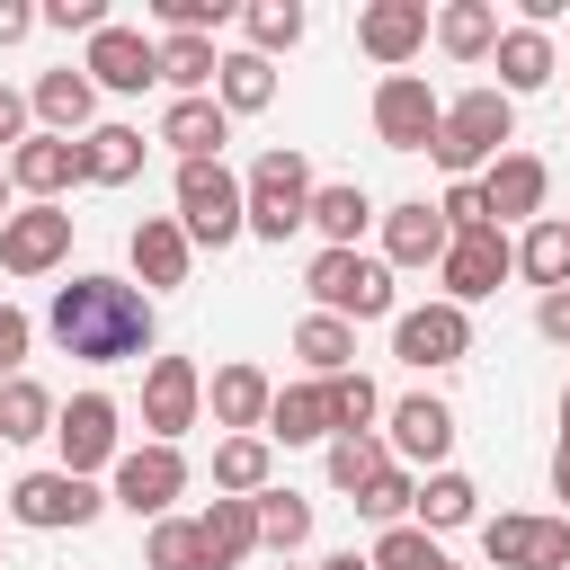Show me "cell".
<instances>
[{
	"label": "cell",
	"mask_w": 570,
	"mask_h": 570,
	"mask_svg": "<svg viewBox=\"0 0 570 570\" xmlns=\"http://www.w3.org/2000/svg\"><path fill=\"white\" fill-rule=\"evenodd\" d=\"M45 330H53V347L80 356V365H125V356H151V294L89 267V276L53 285Z\"/></svg>",
	"instance_id": "cell-1"
},
{
	"label": "cell",
	"mask_w": 570,
	"mask_h": 570,
	"mask_svg": "<svg viewBox=\"0 0 570 570\" xmlns=\"http://www.w3.org/2000/svg\"><path fill=\"white\" fill-rule=\"evenodd\" d=\"M508 142H517V98H508V89H463V98H445V125H436V169L481 178Z\"/></svg>",
	"instance_id": "cell-2"
},
{
	"label": "cell",
	"mask_w": 570,
	"mask_h": 570,
	"mask_svg": "<svg viewBox=\"0 0 570 570\" xmlns=\"http://www.w3.org/2000/svg\"><path fill=\"white\" fill-rule=\"evenodd\" d=\"M312 312H330V321H401V294H392V267L383 258H365V249H321L312 258Z\"/></svg>",
	"instance_id": "cell-3"
},
{
	"label": "cell",
	"mask_w": 570,
	"mask_h": 570,
	"mask_svg": "<svg viewBox=\"0 0 570 570\" xmlns=\"http://www.w3.org/2000/svg\"><path fill=\"white\" fill-rule=\"evenodd\" d=\"M178 223L196 249H232L249 232V187L223 160H178Z\"/></svg>",
	"instance_id": "cell-4"
},
{
	"label": "cell",
	"mask_w": 570,
	"mask_h": 570,
	"mask_svg": "<svg viewBox=\"0 0 570 570\" xmlns=\"http://www.w3.org/2000/svg\"><path fill=\"white\" fill-rule=\"evenodd\" d=\"M240 187H249V232H258V240H294V232L312 223V160H303L294 142L258 151Z\"/></svg>",
	"instance_id": "cell-5"
},
{
	"label": "cell",
	"mask_w": 570,
	"mask_h": 570,
	"mask_svg": "<svg viewBox=\"0 0 570 570\" xmlns=\"http://www.w3.org/2000/svg\"><path fill=\"white\" fill-rule=\"evenodd\" d=\"M98 508H116V499H107L98 481L62 472V463H53V472H18V481H9V517H18L27 534H80Z\"/></svg>",
	"instance_id": "cell-6"
},
{
	"label": "cell",
	"mask_w": 570,
	"mask_h": 570,
	"mask_svg": "<svg viewBox=\"0 0 570 570\" xmlns=\"http://www.w3.org/2000/svg\"><path fill=\"white\" fill-rule=\"evenodd\" d=\"M53 445H62V472L98 481V472H116V454H125V410H116L107 392H71L62 419H53Z\"/></svg>",
	"instance_id": "cell-7"
},
{
	"label": "cell",
	"mask_w": 570,
	"mask_h": 570,
	"mask_svg": "<svg viewBox=\"0 0 570 570\" xmlns=\"http://www.w3.org/2000/svg\"><path fill=\"white\" fill-rule=\"evenodd\" d=\"M436 125H445V98H436L419 71H383V80H374V142H392V151H436Z\"/></svg>",
	"instance_id": "cell-8"
},
{
	"label": "cell",
	"mask_w": 570,
	"mask_h": 570,
	"mask_svg": "<svg viewBox=\"0 0 570 570\" xmlns=\"http://www.w3.org/2000/svg\"><path fill=\"white\" fill-rule=\"evenodd\" d=\"M392 356L401 365H419V374H436V365H463L472 356V312L463 303H410L401 321H392Z\"/></svg>",
	"instance_id": "cell-9"
},
{
	"label": "cell",
	"mask_w": 570,
	"mask_h": 570,
	"mask_svg": "<svg viewBox=\"0 0 570 570\" xmlns=\"http://www.w3.org/2000/svg\"><path fill=\"white\" fill-rule=\"evenodd\" d=\"M196 419H205V374H196V356H151V365H142V436H151V445H178Z\"/></svg>",
	"instance_id": "cell-10"
},
{
	"label": "cell",
	"mask_w": 570,
	"mask_h": 570,
	"mask_svg": "<svg viewBox=\"0 0 570 570\" xmlns=\"http://www.w3.org/2000/svg\"><path fill=\"white\" fill-rule=\"evenodd\" d=\"M178 490H187V454H178V445H151V436H142V445H125V454H116V472H107V499H116V508H134V517H151V525L169 517V499H178Z\"/></svg>",
	"instance_id": "cell-11"
},
{
	"label": "cell",
	"mask_w": 570,
	"mask_h": 570,
	"mask_svg": "<svg viewBox=\"0 0 570 570\" xmlns=\"http://www.w3.org/2000/svg\"><path fill=\"white\" fill-rule=\"evenodd\" d=\"M517 276V240L490 223V232H454V249H445V267H436V285H445V303H490L499 285Z\"/></svg>",
	"instance_id": "cell-12"
},
{
	"label": "cell",
	"mask_w": 570,
	"mask_h": 570,
	"mask_svg": "<svg viewBox=\"0 0 570 570\" xmlns=\"http://www.w3.org/2000/svg\"><path fill=\"white\" fill-rule=\"evenodd\" d=\"M490 570H570V517H481Z\"/></svg>",
	"instance_id": "cell-13"
},
{
	"label": "cell",
	"mask_w": 570,
	"mask_h": 570,
	"mask_svg": "<svg viewBox=\"0 0 570 570\" xmlns=\"http://www.w3.org/2000/svg\"><path fill=\"white\" fill-rule=\"evenodd\" d=\"M428 36H436L428 0H365V9H356V45H365V62H383V71H410Z\"/></svg>",
	"instance_id": "cell-14"
},
{
	"label": "cell",
	"mask_w": 570,
	"mask_h": 570,
	"mask_svg": "<svg viewBox=\"0 0 570 570\" xmlns=\"http://www.w3.org/2000/svg\"><path fill=\"white\" fill-rule=\"evenodd\" d=\"M80 71H89L98 89H116V98H142V89L160 80V45H151L142 27H116V18H107V27L89 36V53H80Z\"/></svg>",
	"instance_id": "cell-15"
},
{
	"label": "cell",
	"mask_w": 570,
	"mask_h": 570,
	"mask_svg": "<svg viewBox=\"0 0 570 570\" xmlns=\"http://www.w3.org/2000/svg\"><path fill=\"white\" fill-rule=\"evenodd\" d=\"M62 258H71V214L62 205H18L0 223V267L9 276H53Z\"/></svg>",
	"instance_id": "cell-16"
},
{
	"label": "cell",
	"mask_w": 570,
	"mask_h": 570,
	"mask_svg": "<svg viewBox=\"0 0 570 570\" xmlns=\"http://www.w3.org/2000/svg\"><path fill=\"white\" fill-rule=\"evenodd\" d=\"M205 410H214V428H223V436H267V410H276V383H267V365H249V356L214 365V383H205Z\"/></svg>",
	"instance_id": "cell-17"
},
{
	"label": "cell",
	"mask_w": 570,
	"mask_h": 570,
	"mask_svg": "<svg viewBox=\"0 0 570 570\" xmlns=\"http://www.w3.org/2000/svg\"><path fill=\"white\" fill-rule=\"evenodd\" d=\"M543 196H552V169H543L534 151H499V160L481 169V205H490L499 232H508V223H543Z\"/></svg>",
	"instance_id": "cell-18"
},
{
	"label": "cell",
	"mask_w": 570,
	"mask_h": 570,
	"mask_svg": "<svg viewBox=\"0 0 570 570\" xmlns=\"http://www.w3.org/2000/svg\"><path fill=\"white\" fill-rule=\"evenodd\" d=\"M125 258H134L142 294H169V285H187L196 240H187V223H178V214H142V223H134V240H125Z\"/></svg>",
	"instance_id": "cell-19"
},
{
	"label": "cell",
	"mask_w": 570,
	"mask_h": 570,
	"mask_svg": "<svg viewBox=\"0 0 570 570\" xmlns=\"http://www.w3.org/2000/svg\"><path fill=\"white\" fill-rule=\"evenodd\" d=\"M27 107H36V125L45 134H98V80L80 71V62H62V71H36V89H27Z\"/></svg>",
	"instance_id": "cell-20"
},
{
	"label": "cell",
	"mask_w": 570,
	"mask_h": 570,
	"mask_svg": "<svg viewBox=\"0 0 570 570\" xmlns=\"http://www.w3.org/2000/svg\"><path fill=\"white\" fill-rule=\"evenodd\" d=\"M9 178L27 205H62V187H80V142L71 134H27L9 151Z\"/></svg>",
	"instance_id": "cell-21"
},
{
	"label": "cell",
	"mask_w": 570,
	"mask_h": 570,
	"mask_svg": "<svg viewBox=\"0 0 570 570\" xmlns=\"http://www.w3.org/2000/svg\"><path fill=\"white\" fill-rule=\"evenodd\" d=\"M445 249H454V223L428 196H410V205L383 214V267H445Z\"/></svg>",
	"instance_id": "cell-22"
},
{
	"label": "cell",
	"mask_w": 570,
	"mask_h": 570,
	"mask_svg": "<svg viewBox=\"0 0 570 570\" xmlns=\"http://www.w3.org/2000/svg\"><path fill=\"white\" fill-rule=\"evenodd\" d=\"M445 454H454V410H445L436 392L392 401V463H428V472H445Z\"/></svg>",
	"instance_id": "cell-23"
},
{
	"label": "cell",
	"mask_w": 570,
	"mask_h": 570,
	"mask_svg": "<svg viewBox=\"0 0 570 570\" xmlns=\"http://www.w3.org/2000/svg\"><path fill=\"white\" fill-rule=\"evenodd\" d=\"M151 142H169L178 160H223V142H232V116H223V98H169Z\"/></svg>",
	"instance_id": "cell-24"
},
{
	"label": "cell",
	"mask_w": 570,
	"mask_h": 570,
	"mask_svg": "<svg viewBox=\"0 0 570 570\" xmlns=\"http://www.w3.org/2000/svg\"><path fill=\"white\" fill-rule=\"evenodd\" d=\"M338 419H330V383H276V410H267V445H330Z\"/></svg>",
	"instance_id": "cell-25"
},
{
	"label": "cell",
	"mask_w": 570,
	"mask_h": 570,
	"mask_svg": "<svg viewBox=\"0 0 570 570\" xmlns=\"http://www.w3.org/2000/svg\"><path fill=\"white\" fill-rule=\"evenodd\" d=\"M499 89L508 98H534V89H552V71H561V53H552V36L543 27H499Z\"/></svg>",
	"instance_id": "cell-26"
},
{
	"label": "cell",
	"mask_w": 570,
	"mask_h": 570,
	"mask_svg": "<svg viewBox=\"0 0 570 570\" xmlns=\"http://www.w3.org/2000/svg\"><path fill=\"white\" fill-rule=\"evenodd\" d=\"M142 125H98V134H80V187H125V178H142Z\"/></svg>",
	"instance_id": "cell-27"
},
{
	"label": "cell",
	"mask_w": 570,
	"mask_h": 570,
	"mask_svg": "<svg viewBox=\"0 0 570 570\" xmlns=\"http://www.w3.org/2000/svg\"><path fill=\"white\" fill-rule=\"evenodd\" d=\"M196 534H205V561H214V570H240L249 552H267V543H258V499H214V508L196 517Z\"/></svg>",
	"instance_id": "cell-28"
},
{
	"label": "cell",
	"mask_w": 570,
	"mask_h": 570,
	"mask_svg": "<svg viewBox=\"0 0 570 570\" xmlns=\"http://www.w3.org/2000/svg\"><path fill=\"white\" fill-rule=\"evenodd\" d=\"M436 45L454 62H490L499 53V0H445L436 9Z\"/></svg>",
	"instance_id": "cell-29"
},
{
	"label": "cell",
	"mask_w": 570,
	"mask_h": 570,
	"mask_svg": "<svg viewBox=\"0 0 570 570\" xmlns=\"http://www.w3.org/2000/svg\"><path fill=\"white\" fill-rule=\"evenodd\" d=\"M294 356H303V374H312V383L356 374V330H347V321H330V312H303V321H294Z\"/></svg>",
	"instance_id": "cell-30"
},
{
	"label": "cell",
	"mask_w": 570,
	"mask_h": 570,
	"mask_svg": "<svg viewBox=\"0 0 570 570\" xmlns=\"http://www.w3.org/2000/svg\"><path fill=\"white\" fill-rule=\"evenodd\" d=\"M481 517V490H472V472H428L419 481V508H410V525H428V534H454V525H472Z\"/></svg>",
	"instance_id": "cell-31"
},
{
	"label": "cell",
	"mask_w": 570,
	"mask_h": 570,
	"mask_svg": "<svg viewBox=\"0 0 570 570\" xmlns=\"http://www.w3.org/2000/svg\"><path fill=\"white\" fill-rule=\"evenodd\" d=\"M214 98H223V116H258V107H276V62L267 53H223V71H214Z\"/></svg>",
	"instance_id": "cell-32"
},
{
	"label": "cell",
	"mask_w": 570,
	"mask_h": 570,
	"mask_svg": "<svg viewBox=\"0 0 570 570\" xmlns=\"http://www.w3.org/2000/svg\"><path fill=\"white\" fill-rule=\"evenodd\" d=\"M374 223V196L356 187V178H338V187H312V232H321V249H356V232Z\"/></svg>",
	"instance_id": "cell-33"
},
{
	"label": "cell",
	"mask_w": 570,
	"mask_h": 570,
	"mask_svg": "<svg viewBox=\"0 0 570 570\" xmlns=\"http://www.w3.org/2000/svg\"><path fill=\"white\" fill-rule=\"evenodd\" d=\"M267 481H276V445L267 436H223L214 445V490L223 499H258Z\"/></svg>",
	"instance_id": "cell-34"
},
{
	"label": "cell",
	"mask_w": 570,
	"mask_h": 570,
	"mask_svg": "<svg viewBox=\"0 0 570 570\" xmlns=\"http://www.w3.org/2000/svg\"><path fill=\"white\" fill-rule=\"evenodd\" d=\"M53 419H62V401H53L36 374L0 383V445H36V436H53Z\"/></svg>",
	"instance_id": "cell-35"
},
{
	"label": "cell",
	"mask_w": 570,
	"mask_h": 570,
	"mask_svg": "<svg viewBox=\"0 0 570 570\" xmlns=\"http://www.w3.org/2000/svg\"><path fill=\"white\" fill-rule=\"evenodd\" d=\"M517 276H525V285H543V294H561V285H570V223H561V214L525 223V240H517Z\"/></svg>",
	"instance_id": "cell-36"
},
{
	"label": "cell",
	"mask_w": 570,
	"mask_h": 570,
	"mask_svg": "<svg viewBox=\"0 0 570 570\" xmlns=\"http://www.w3.org/2000/svg\"><path fill=\"white\" fill-rule=\"evenodd\" d=\"M214 71H223L214 36H160V80L178 98H214Z\"/></svg>",
	"instance_id": "cell-37"
},
{
	"label": "cell",
	"mask_w": 570,
	"mask_h": 570,
	"mask_svg": "<svg viewBox=\"0 0 570 570\" xmlns=\"http://www.w3.org/2000/svg\"><path fill=\"white\" fill-rule=\"evenodd\" d=\"M258 543H267V552H303V543H312V499L267 481V490H258Z\"/></svg>",
	"instance_id": "cell-38"
},
{
	"label": "cell",
	"mask_w": 570,
	"mask_h": 570,
	"mask_svg": "<svg viewBox=\"0 0 570 570\" xmlns=\"http://www.w3.org/2000/svg\"><path fill=\"white\" fill-rule=\"evenodd\" d=\"M240 27H249V53H267V62H276V53H294V45H303V0H249V9H240Z\"/></svg>",
	"instance_id": "cell-39"
},
{
	"label": "cell",
	"mask_w": 570,
	"mask_h": 570,
	"mask_svg": "<svg viewBox=\"0 0 570 570\" xmlns=\"http://www.w3.org/2000/svg\"><path fill=\"white\" fill-rule=\"evenodd\" d=\"M410 508H419V472H410V463H383V472L356 490V517H374V525H410Z\"/></svg>",
	"instance_id": "cell-40"
},
{
	"label": "cell",
	"mask_w": 570,
	"mask_h": 570,
	"mask_svg": "<svg viewBox=\"0 0 570 570\" xmlns=\"http://www.w3.org/2000/svg\"><path fill=\"white\" fill-rule=\"evenodd\" d=\"M142 570H214V561H205L196 517H160V525L142 534Z\"/></svg>",
	"instance_id": "cell-41"
},
{
	"label": "cell",
	"mask_w": 570,
	"mask_h": 570,
	"mask_svg": "<svg viewBox=\"0 0 570 570\" xmlns=\"http://www.w3.org/2000/svg\"><path fill=\"white\" fill-rule=\"evenodd\" d=\"M330 419H338V436H374V419H383L374 374H330Z\"/></svg>",
	"instance_id": "cell-42"
},
{
	"label": "cell",
	"mask_w": 570,
	"mask_h": 570,
	"mask_svg": "<svg viewBox=\"0 0 570 570\" xmlns=\"http://www.w3.org/2000/svg\"><path fill=\"white\" fill-rule=\"evenodd\" d=\"M383 463H392V445H383V436H330V490H347V499H356Z\"/></svg>",
	"instance_id": "cell-43"
},
{
	"label": "cell",
	"mask_w": 570,
	"mask_h": 570,
	"mask_svg": "<svg viewBox=\"0 0 570 570\" xmlns=\"http://www.w3.org/2000/svg\"><path fill=\"white\" fill-rule=\"evenodd\" d=\"M365 561H374V570H436L445 552H436V534H428V525H383Z\"/></svg>",
	"instance_id": "cell-44"
},
{
	"label": "cell",
	"mask_w": 570,
	"mask_h": 570,
	"mask_svg": "<svg viewBox=\"0 0 570 570\" xmlns=\"http://www.w3.org/2000/svg\"><path fill=\"white\" fill-rule=\"evenodd\" d=\"M27 347H36V321H27L18 303H0V383L27 374Z\"/></svg>",
	"instance_id": "cell-45"
},
{
	"label": "cell",
	"mask_w": 570,
	"mask_h": 570,
	"mask_svg": "<svg viewBox=\"0 0 570 570\" xmlns=\"http://www.w3.org/2000/svg\"><path fill=\"white\" fill-rule=\"evenodd\" d=\"M151 9H160L169 36H214L223 27V0H151Z\"/></svg>",
	"instance_id": "cell-46"
},
{
	"label": "cell",
	"mask_w": 570,
	"mask_h": 570,
	"mask_svg": "<svg viewBox=\"0 0 570 570\" xmlns=\"http://www.w3.org/2000/svg\"><path fill=\"white\" fill-rule=\"evenodd\" d=\"M436 214H445L454 232H490V205H481V178H454V187L436 196Z\"/></svg>",
	"instance_id": "cell-47"
},
{
	"label": "cell",
	"mask_w": 570,
	"mask_h": 570,
	"mask_svg": "<svg viewBox=\"0 0 570 570\" xmlns=\"http://www.w3.org/2000/svg\"><path fill=\"white\" fill-rule=\"evenodd\" d=\"M36 18L62 27V36H98V27H107V0H45Z\"/></svg>",
	"instance_id": "cell-48"
},
{
	"label": "cell",
	"mask_w": 570,
	"mask_h": 570,
	"mask_svg": "<svg viewBox=\"0 0 570 570\" xmlns=\"http://www.w3.org/2000/svg\"><path fill=\"white\" fill-rule=\"evenodd\" d=\"M27 116H36V107H27V89H0V160L27 142Z\"/></svg>",
	"instance_id": "cell-49"
},
{
	"label": "cell",
	"mask_w": 570,
	"mask_h": 570,
	"mask_svg": "<svg viewBox=\"0 0 570 570\" xmlns=\"http://www.w3.org/2000/svg\"><path fill=\"white\" fill-rule=\"evenodd\" d=\"M534 330H543V338H552V347H570V285H561V294H543V303H534Z\"/></svg>",
	"instance_id": "cell-50"
},
{
	"label": "cell",
	"mask_w": 570,
	"mask_h": 570,
	"mask_svg": "<svg viewBox=\"0 0 570 570\" xmlns=\"http://www.w3.org/2000/svg\"><path fill=\"white\" fill-rule=\"evenodd\" d=\"M36 27H45V18H36L27 0H0V53H9V45H27Z\"/></svg>",
	"instance_id": "cell-51"
},
{
	"label": "cell",
	"mask_w": 570,
	"mask_h": 570,
	"mask_svg": "<svg viewBox=\"0 0 570 570\" xmlns=\"http://www.w3.org/2000/svg\"><path fill=\"white\" fill-rule=\"evenodd\" d=\"M552 499H570V436L552 445Z\"/></svg>",
	"instance_id": "cell-52"
},
{
	"label": "cell",
	"mask_w": 570,
	"mask_h": 570,
	"mask_svg": "<svg viewBox=\"0 0 570 570\" xmlns=\"http://www.w3.org/2000/svg\"><path fill=\"white\" fill-rule=\"evenodd\" d=\"M9 196H18V178H9V160H0V223H9V214H18V205H9Z\"/></svg>",
	"instance_id": "cell-53"
},
{
	"label": "cell",
	"mask_w": 570,
	"mask_h": 570,
	"mask_svg": "<svg viewBox=\"0 0 570 570\" xmlns=\"http://www.w3.org/2000/svg\"><path fill=\"white\" fill-rule=\"evenodd\" d=\"M321 570H374V561H365V552H330Z\"/></svg>",
	"instance_id": "cell-54"
},
{
	"label": "cell",
	"mask_w": 570,
	"mask_h": 570,
	"mask_svg": "<svg viewBox=\"0 0 570 570\" xmlns=\"http://www.w3.org/2000/svg\"><path fill=\"white\" fill-rule=\"evenodd\" d=\"M561 436H570V392H561Z\"/></svg>",
	"instance_id": "cell-55"
},
{
	"label": "cell",
	"mask_w": 570,
	"mask_h": 570,
	"mask_svg": "<svg viewBox=\"0 0 570 570\" xmlns=\"http://www.w3.org/2000/svg\"><path fill=\"white\" fill-rule=\"evenodd\" d=\"M436 570H463V561H436Z\"/></svg>",
	"instance_id": "cell-56"
},
{
	"label": "cell",
	"mask_w": 570,
	"mask_h": 570,
	"mask_svg": "<svg viewBox=\"0 0 570 570\" xmlns=\"http://www.w3.org/2000/svg\"><path fill=\"white\" fill-rule=\"evenodd\" d=\"M561 223H570V214H561Z\"/></svg>",
	"instance_id": "cell-57"
}]
</instances>
